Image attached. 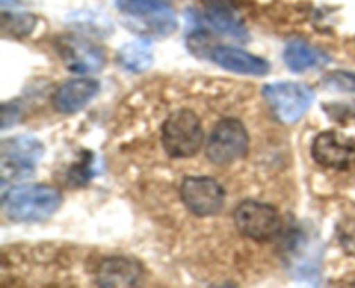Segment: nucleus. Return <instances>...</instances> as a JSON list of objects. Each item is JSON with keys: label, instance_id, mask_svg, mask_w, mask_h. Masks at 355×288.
Listing matches in <instances>:
<instances>
[{"label": "nucleus", "instance_id": "obj_1", "mask_svg": "<svg viewBox=\"0 0 355 288\" xmlns=\"http://www.w3.org/2000/svg\"><path fill=\"white\" fill-rule=\"evenodd\" d=\"M3 212L14 222H44L62 205V193L47 184H26L3 193Z\"/></svg>", "mask_w": 355, "mask_h": 288}, {"label": "nucleus", "instance_id": "obj_8", "mask_svg": "<svg viewBox=\"0 0 355 288\" xmlns=\"http://www.w3.org/2000/svg\"><path fill=\"white\" fill-rule=\"evenodd\" d=\"M55 51L66 68L75 73H96L106 62L103 49L76 35H64L55 42Z\"/></svg>", "mask_w": 355, "mask_h": 288}, {"label": "nucleus", "instance_id": "obj_12", "mask_svg": "<svg viewBox=\"0 0 355 288\" xmlns=\"http://www.w3.org/2000/svg\"><path fill=\"white\" fill-rule=\"evenodd\" d=\"M99 82L94 78H73L62 83L52 96V104L59 113L71 115L83 110L99 94Z\"/></svg>", "mask_w": 355, "mask_h": 288}, {"label": "nucleus", "instance_id": "obj_18", "mask_svg": "<svg viewBox=\"0 0 355 288\" xmlns=\"http://www.w3.org/2000/svg\"><path fill=\"white\" fill-rule=\"evenodd\" d=\"M322 85L336 92L355 94V73L354 71H331L322 78Z\"/></svg>", "mask_w": 355, "mask_h": 288}, {"label": "nucleus", "instance_id": "obj_2", "mask_svg": "<svg viewBox=\"0 0 355 288\" xmlns=\"http://www.w3.org/2000/svg\"><path fill=\"white\" fill-rule=\"evenodd\" d=\"M44 144L31 135L6 139L0 146V173L2 187L33 176L35 167L44 158Z\"/></svg>", "mask_w": 355, "mask_h": 288}, {"label": "nucleus", "instance_id": "obj_10", "mask_svg": "<svg viewBox=\"0 0 355 288\" xmlns=\"http://www.w3.org/2000/svg\"><path fill=\"white\" fill-rule=\"evenodd\" d=\"M203 17L218 33H224L241 42H246L250 38L245 21L232 0H205Z\"/></svg>", "mask_w": 355, "mask_h": 288}, {"label": "nucleus", "instance_id": "obj_7", "mask_svg": "<svg viewBox=\"0 0 355 288\" xmlns=\"http://www.w3.org/2000/svg\"><path fill=\"white\" fill-rule=\"evenodd\" d=\"M180 198L194 215L208 217L224 208L225 191L211 177H186L180 184Z\"/></svg>", "mask_w": 355, "mask_h": 288}, {"label": "nucleus", "instance_id": "obj_19", "mask_svg": "<svg viewBox=\"0 0 355 288\" xmlns=\"http://www.w3.org/2000/svg\"><path fill=\"white\" fill-rule=\"evenodd\" d=\"M94 173H96V170H94L90 156H85L83 160H80V162L76 163L75 167H71V170H69L71 180L76 184V186H83V184H85Z\"/></svg>", "mask_w": 355, "mask_h": 288}, {"label": "nucleus", "instance_id": "obj_17", "mask_svg": "<svg viewBox=\"0 0 355 288\" xmlns=\"http://www.w3.org/2000/svg\"><path fill=\"white\" fill-rule=\"evenodd\" d=\"M37 26V17L26 12H3L2 14V30L9 37H26Z\"/></svg>", "mask_w": 355, "mask_h": 288}, {"label": "nucleus", "instance_id": "obj_5", "mask_svg": "<svg viewBox=\"0 0 355 288\" xmlns=\"http://www.w3.org/2000/svg\"><path fill=\"white\" fill-rule=\"evenodd\" d=\"M250 137L245 125L236 118H224L215 125L207 142V158L215 165H229L248 151Z\"/></svg>", "mask_w": 355, "mask_h": 288}, {"label": "nucleus", "instance_id": "obj_3", "mask_svg": "<svg viewBox=\"0 0 355 288\" xmlns=\"http://www.w3.org/2000/svg\"><path fill=\"white\" fill-rule=\"evenodd\" d=\"M163 148L172 158H191L205 141L200 118L191 110H179L163 124Z\"/></svg>", "mask_w": 355, "mask_h": 288}, {"label": "nucleus", "instance_id": "obj_11", "mask_svg": "<svg viewBox=\"0 0 355 288\" xmlns=\"http://www.w3.org/2000/svg\"><path fill=\"white\" fill-rule=\"evenodd\" d=\"M142 269L130 257H107L97 267L96 283L104 288H125L141 283Z\"/></svg>", "mask_w": 355, "mask_h": 288}, {"label": "nucleus", "instance_id": "obj_6", "mask_svg": "<svg viewBox=\"0 0 355 288\" xmlns=\"http://www.w3.org/2000/svg\"><path fill=\"white\" fill-rule=\"evenodd\" d=\"M236 228L246 238L255 242H270L281 231V217L272 205L246 200L236 208Z\"/></svg>", "mask_w": 355, "mask_h": 288}, {"label": "nucleus", "instance_id": "obj_16", "mask_svg": "<svg viewBox=\"0 0 355 288\" xmlns=\"http://www.w3.org/2000/svg\"><path fill=\"white\" fill-rule=\"evenodd\" d=\"M114 6L125 16L141 19V17L151 16V14L159 12V10L168 9L170 0H116Z\"/></svg>", "mask_w": 355, "mask_h": 288}, {"label": "nucleus", "instance_id": "obj_14", "mask_svg": "<svg viewBox=\"0 0 355 288\" xmlns=\"http://www.w3.org/2000/svg\"><path fill=\"white\" fill-rule=\"evenodd\" d=\"M284 65L295 73L311 71V69H322L329 65L331 58L321 49L312 47L304 40H291L284 49Z\"/></svg>", "mask_w": 355, "mask_h": 288}, {"label": "nucleus", "instance_id": "obj_9", "mask_svg": "<svg viewBox=\"0 0 355 288\" xmlns=\"http://www.w3.org/2000/svg\"><path fill=\"white\" fill-rule=\"evenodd\" d=\"M312 156L326 169L349 170L355 167V141L335 130L322 132L312 144Z\"/></svg>", "mask_w": 355, "mask_h": 288}, {"label": "nucleus", "instance_id": "obj_15", "mask_svg": "<svg viewBox=\"0 0 355 288\" xmlns=\"http://www.w3.org/2000/svg\"><path fill=\"white\" fill-rule=\"evenodd\" d=\"M118 65L123 69L130 73H142L149 69L155 61V54H153L151 42L141 38V40H134L125 44L123 47L118 51Z\"/></svg>", "mask_w": 355, "mask_h": 288}, {"label": "nucleus", "instance_id": "obj_13", "mask_svg": "<svg viewBox=\"0 0 355 288\" xmlns=\"http://www.w3.org/2000/svg\"><path fill=\"white\" fill-rule=\"evenodd\" d=\"M210 59L218 65L220 68L229 69V71L241 73V75H255L262 76L269 73L270 65L267 59L259 58L255 54L243 51L238 47H225L218 45L210 52Z\"/></svg>", "mask_w": 355, "mask_h": 288}, {"label": "nucleus", "instance_id": "obj_20", "mask_svg": "<svg viewBox=\"0 0 355 288\" xmlns=\"http://www.w3.org/2000/svg\"><path fill=\"white\" fill-rule=\"evenodd\" d=\"M21 117V108L17 103H6L2 108V128H9Z\"/></svg>", "mask_w": 355, "mask_h": 288}, {"label": "nucleus", "instance_id": "obj_4", "mask_svg": "<svg viewBox=\"0 0 355 288\" xmlns=\"http://www.w3.org/2000/svg\"><path fill=\"white\" fill-rule=\"evenodd\" d=\"M262 94L277 120L288 125L302 120V117L307 113L315 97L311 87L298 82L267 83V85H263Z\"/></svg>", "mask_w": 355, "mask_h": 288}]
</instances>
